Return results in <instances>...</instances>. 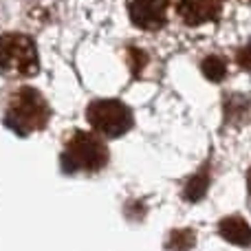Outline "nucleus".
<instances>
[{
  "mask_svg": "<svg viewBox=\"0 0 251 251\" xmlns=\"http://www.w3.org/2000/svg\"><path fill=\"white\" fill-rule=\"evenodd\" d=\"M51 108L42 93L31 86H20L11 91L4 101V124L11 126L16 132L31 134L47 128Z\"/></svg>",
  "mask_w": 251,
  "mask_h": 251,
  "instance_id": "obj_1",
  "label": "nucleus"
},
{
  "mask_svg": "<svg viewBox=\"0 0 251 251\" xmlns=\"http://www.w3.org/2000/svg\"><path fill=\"white\" fill-rule=\"evenodd\" d=\"M108 163V148L95 132L73 130L64 141L62 165L66 172H100Z\"/></svg>",
  "mask_w": 251,
  "mask_h": 251,
  "instance_id": "obj_2",
  "label": "nucleus"
},
{
  "mask_svg": "<svg viewBox=\"0 0 251 251\" xmlns=\"http://www.w3.org/2000/svg\"><path fill=\"white\" fill-rule=\"evenodd\" d=\"M38 49L29 35L16 31L0 35V71L18 77H29L38 73Z\"/></svg>",
  "mask_w": 251,
  "mask_h": 251,
  "instance_id": "obj_3",
  "label": "nucleus"
},
{
  "mask_svg": "<svg viewBox=\"0 0 251 251\" xmlns=\"http://www.w3.org/2000/svg\"><path fill=\"white\" fill-rule=\"evenodd\" d=\"M86 119L97 134L104 137H122L132 128V113L119 100H95L88 104Z\"/></svg>",
  "mask_w": 251,
  "mask_h": 251,
  "instance_id": "obj_4",
  "label": "nucleus"
},
{
  "mask_svg": "<svg viewBox=\"0 0 251 251\" xmlns=\"http://www.w3.org/2000/svg\"><path fill=\"white\" fill-rule=\"evenodd\" d=\"M170 0H130L128 13L134 26L143 31H159L168 22Z\"/></svg>",
  "mask_w": 251,
  "mask_h": 251,
  "instance_id": "obj_5",
  "label": "nucleus"
},
{
  "mask_svg": "<svg viewBox=\"0 0 251 251\" xmlns=\"http://www.w3.org/2000/svg\"><path fill=\"white\" fill-rule=\"evenodd\" d=\"M225 0H178L176 13L187 26H199L218 20Z\"/></svg>",
  "mask_w": 251,
  "mask_h": 251,
  "instance_id": "obj_6",
  "label": "nucleus"
},
{
  "mask_svg": "<svg viewBox=\"0 0 251 251\" xmlns=\"http://www.w3.org/2000/svg\"><path fill=\"white\" fill-rule=\"evenodd\" d=\"M218 234L227 243L236 247H249L251 245V227L243 216H227L218 223Z\"/></svg>",
  "mask_w": 251,
  "mask_h": 251,
  "instance_id": "obj_7",
  "label": "nucleus"
},
{
  "mask_svg": "<svg viewBox=\"0 0 251 251\" xmlns=\"http://www.w3.org/2000/svg\"><path fill=\"white\" fill-rule=\"evenodd\" d=\"M207 187H209V170H207V165H205L203 170H199V172L185 183V187H183V199L190 201V203H199V201L207 194Z\"/></svg>",
  "mask_w": 251,
  "mask_h": 251,
  "instance_id": "obj_8",
  "label": "nucleus"
},
{
  "mask_svg": "<svg viewBox=\"0 0 251 251\" xmlns=\"http://www.w3.org/2000/svg\"><path fill=\"white\" fill-rule=\"evenodd\" d=\"M196 245L194 229H174L168 236V249L170 251H190Z\"/></svg>",
  "mask_w": 251,
  "mask_h": 251,
  "instance_id": "obj_9",
  "label": "nucleus"
},
{
  "mask_svg": "<svg viewBox=\"0 0 251 251\" xmlns=\"http://www.w3.org/2000/svg\"><path fill=\"white\" fill-rule=\"evenodd\" d=\"M201 69H203V75L207 79H212V82H221L223 77H225L227 73V64L223 57L218 55H209L203 60V64H201Z\"/></svg>",
  "mask_w": 251,
  "mask_h": 251,
  "instance_id": "obj_10",
  "label": "nucleus"
},
{
  "mask_svg": "<svg viewBox=\"0 0 251 251\" xmlns=\"http://www.w3.org/2000/svg\"><path fill=\"white\" fill-rule=\"evenodd\" d=\"M128 64L132 69V75H141L143 66L148 64V55L141 51V49H130L128 51Z\"/></svg>",
  "mask_w": 251,
  "mask_h": 251,
  "instance_id": "obj_11",
  "label": "nucleus"
},
{
  "mask_svg": "<svg viewBox=\"0 0 251 251\" xmlns=\"http://www.w3.org/2000/svg\"><path fill=\"white\" fill-rule=\"evenodd\" d=\"M236 62H238L240 69L251 71V44H245V47L236 53Z\"/></svg>",
  "mask_w": 251,
  "mask_h": 251,
  "instance_id": "obj_12",
  "label": "nucleus"
},
{
  "mask_svg": "<svg viewBox=\"0 0 251 251\" xmlns=\"http://www.w3.org/2000/svg\"><path fill=\"white\" fill-rule=\"evenodd\" d=\"M247 190H249V194H251V168H249V172H247Z\"/></svg>",
  "mask_w": 251,
  "mask_h": 251,
  "instance_id": "obj_13",
  "label": "nucleus"
},
{
  "mask_svg": "<svg viewBox=\"0 0 251 251\" xmlns=\"http://www.w3.org/2000/svg\"><path fill=\"white\" fill-rule=\"evenodd\" d=\"M240 2H251V0H240Z\"/></svg>",
  "mask_w": 251,
  "mask_h": 251,
  "instance_id": "obj_14",
  "label": "nucleus"
}]
</instances>
